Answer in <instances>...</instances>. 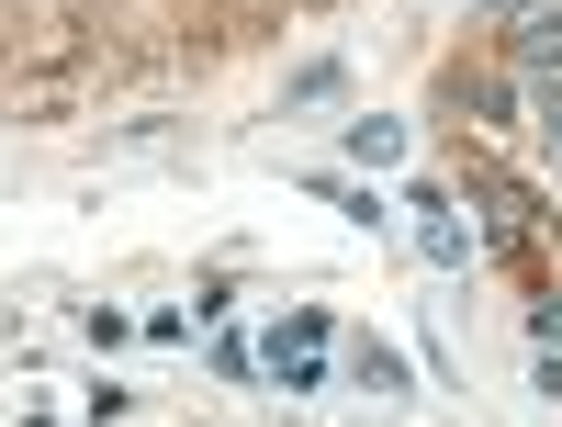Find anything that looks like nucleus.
I'll return each mask as SVG.
<instances>
[{
	"mask_svg": "<svg viewBox=\"0 0 562 427\" xmlns=\"http://www.w3.org/2000/svg\"><path fill=\"white\" fill-rule=\"evenodd\" d=\"M551 90V102H540V124H551V147H562V79H540Z\"/></svg>",
	"mask_w": 562,
	"mask_h": 427,
	"instance_id": "9",
	"label": "nucleus"
},
{
	"mask_svg": "<svg viewBox=\"0 0 562 427\" xmlns=\"http://www.w3.org/2000/svg\"><path fill=\"white\" fill-rule=\"evenodd\" d=\"M270 360H326V315H315V304H293V315L270 326Z\"/></svg>",
	"mask_w": 562,
	"mask_h": 427,
	"instance_id": "5",
	"label": "nucleus"
},
{
	"mask_svg": "<svg viewBox=\"0 0 562 427\" xmlns=\"http://www.w3.org/2000/svg\"><path fill=\"white\" fill-rule=\"evenodd\" d=\"M349 158H360V169H405V124L360 113V124H349Z\"/></svg>",
	"mask_w": 562,
	"mask_h": 427,
	"instance_id": "3",
	"label": "nucleus"
},
{
	"mask_svg": "<svg viewBox=\"0 0 562 427\" xmlns=\"http://www.w3.org/2000/svg\"><path fill=\"white\" fill-rule=\"evenodd\" d=\"M326 90H338V57H304L293 79H281V113H304V102H326Z\"/></svg>",
	"mask_w": 562,
	"mask_h": 427,
	"instance_id": "6",
	"label": "nucleus"
},
{
	"mask_svg": "<svg viewBox=\"0 0 562 427\" xmlns=\"http://www.w3.org/2000/svg\"><path fill=\"white\" fill-rule=\"evenodd\" d=\"M529 394H551V405H562V349H540V360H529Z\"/></svg>",
	"mask_w": 562,
	"mask_h": 427,
	"instance_id": "8",
	"label": "nucleus"
},
{
	"mask_svg": "<svg viewBox=\"0 0 562 427\" xmlns=\"http://www.w3.org/2000/svg\"><path fill=\"white\" fill-rule=\"evenodd\" d=\"M529 349H562V293H540V304H529Z\"/></svg>",
	"mask_w": 562,
	"mask_h": 427,
	"instance_id": "7",
	"label": "nucleus"
},
{
	"mask_svg": "<svg viewBox=\"0 0 562 427\" xmlns=\"http://www.w3.org/2000/svg\"><path fill=\"white\" fill-rule=\"evenodd\" d=\"M416 259H428V270H461V259H473V236H461V214H450V192H428V180H416Z\"/></svg>",
	"mask_w": 562,
	"mask_h": 427,
	"instance_id": "1",
	"label": "nucleus"
},
{
	"mask_svg": "<svg viewBox=\"0 0 562 427\" xmlns=\"http://www.w3.org/2000/svg\"><path fill=\"white\" fill-rule=\"evenodd\" d=\"M349 371H360V394H416V371H405L383 338H360V349H349Z\"/></svg>",
	"mask_w": 562,
	"mask_h": 427,
	"instance_id": "4",
	"label": "nucleus"
},
{
	"mask_svg": "<svg viewBox=\"0 0 562 427\" xmlns=\"http://www.w3.org/2000/svg\"><path fill=\"white\" fill-rule=\"evenodd\" d=\"M495 12H518V68L562 79V0H495Z\"/></svg>",
	"mask_w": 562,
	"mask_h": 427,
	"instance_id": "2",
	"label": "nucleus"
}]
</instances>
